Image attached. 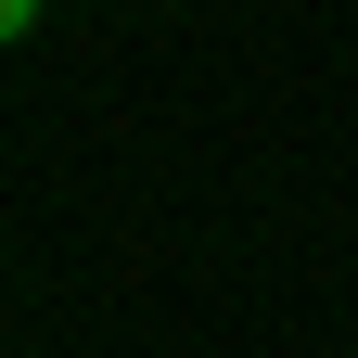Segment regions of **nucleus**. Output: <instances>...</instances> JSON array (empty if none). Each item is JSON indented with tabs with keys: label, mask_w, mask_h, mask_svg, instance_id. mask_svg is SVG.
I'll return each mask as SVG.
<instances>
[{
	"label": "nucleus",
	"mask_w": 358,
	"mask_h": 358,
	"mask_svg": "<svg viewBox=\"0 0 358 358\" xmlns=\"http://www.w3.org/2000/svg\"><path fill=\"white\" fill-rule=\"evenodd\" d=\"M38 13H52V0H0V52H13V38H38Z\"/></svg>",
	"instance_id": "nucleus-1"
}]
</instances>
